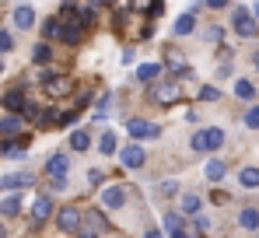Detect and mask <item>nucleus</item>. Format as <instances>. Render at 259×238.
Wrapping results in <instances>:
<instances>
[{"label":"nucleus","instance_id":"nucleus-17","mask_svg":"<svg viewBox=\"0 0 259 238\" xmlns=\"http://www.w3.org/2000/svg\"><path fill=\"white\" fill-rule=\"evenodd\" d=\"M70 147H74V151H88V147H91V133H88V130H74V133H70Z\"/></svg>","mask_w":259,"mask_h":238},{"label":"nucleus","instance_id":"nucleus-3","mask_svg":"<svg viewBox=\"0 0 259 238\" xmlns=\"http://www.w3.org/2000/svg\"><path fill=\"white\" fill-rule=\"evenodd\" d=\"M81 221H84V214H81L77 207H63V210L56 214V228L67 231V235H77V231H81Z\"/></svg>","mask_w":259,"mask_h":238},{"label":"nucleus","instance_id":"nucleus-24","mask_svg":"<svg viewBox=\"0 0 259 238\" xmlns=\"http://www.w3.org/2000/svg\"><path fill=\"white\" fill-rule=\"evenodd\" d=\"M200 207H203V200H200V196H193V193L182 200V210H186V214H193V217L200 214Z\"/></svg>","mask_w":259,"mask_h":238},{"label":"nucleus","instance_id":"nucleus-14","mask_svg":"<svg viewBox=\"0 0 259 238\" xmlns=\"http://www.w3.org/2000/svg\"><path fill=\"white\" fill-rule=\"evenodd\" d=\"M193 28H196V18H193V14H179V21L172 25V35L182 39V35H189Z\"/></svg>","mask_w":259,"mask_h":238},{"label":"nucleus","instance_id":"nucleus-8","mask_svg":"<svg viewBox=\"0 0 259 238\" xmlns=\"http://www.w3.org/2000/svg\"><path fill=\"white\" fill-rule=\"evenodd\" d=\"M67 168H70V158H67V154H53V158L46 161L49 179H67Z\"/></svg>","mask_w":259,"mask_h":238},{"label":"nucleus","instance_id":"nucleus-12","mask_svg":"<svg viewBox=\"0 0 259 238\" xmlns=\"http://www.w3.org/2000/svg\"><path fill=\"white\" fill-rule=\"evenodd\" d=\"M130 7L137 14H147V18H158L161 14V0H130Z\"/></svg>","mask_w":259,"mask_h":238},{"label":"nucleus","instance_id":"nucleus-9","mask_svg":"<svg viewBox=\"0 0 259 238\" xmlns=\"http://www.w3.org/2000/svg\"><path fill=\"white\" fill-rule=\"evenodd\" d=\"M25 105H28L25 91H7V95H4V109H7V112H25Z\"/></svg>","mask_w":259,"mask_h":238},{"label":"nucleus","instance_id":"nucleus-13","mask_svg":"<svg viewBox=\"0 0 259 238\" xmlns=\"http://www.w3.org/2000/svg\"><path fill=\"white\" fill-rule=\"evenodd\" d=\"M158 74H161V63H140V67H137V81H140V84H154Z\"/></svg>","mask_w":259,"mask_h":238},{"label":"nucleus","instance_id":"nucleus-15","mask_svg":"<svg viewBox=\"0 0 259 238\" xmlns=\"http://www.w3.org/2000/svg\"><path fill=\"white\" fill-rule=\"evenodd\" d=\"M49 214H53V200L49 196H35V203H32V217H35V221H46Z\"/></svg>","mask_w":259,"mask_h":238},{"label":"nucleus","instance_id":"nucleus-31","mask_svg":"<svg viewBox=\"0 0 259 238\" xmlns=\"http://www.w3.org/2000/svg\"><path fill=\"white\" fill-rule=\"evenodd\" d=\"M168 63H172L175 70H182V67H186V60H182L179 53H172V49H168Z\"/></svg>","mask_w":259,"mask_h":238},{"label":"nucleus","instance_id":"nucleus-23","mask_svg":"<svg viewBox=\"0 0 259 238\" xmlns=\"http://www.w3.org/2000/svg\"><path fill=\"white\" fill-rule=\"evenodd\" d=\"M18 210H21V200L18 196H7L4 203H0V214H4V217H14Z\"/></svg>","mask_w":259,"mask_h":238},{"label":"nucleus","instance_id":"nucleus-37","mask_svg":"<svg viewBox=\"0 0 259 238\" xmlns=\"http://www.w3.org/2000/svg\"><path fill=\"white\" fill-rule=\"evenodd\" d=\"M144 238H165V235H161V231H147Z\"/></svg>","mask_w":259,"mask_h":238},{"label":"nucleus","instance_id":"nucleus-20","mask_svg":"<svg viewBox=\"0 0 259 238\" xmlns=\"http://www.w3.org/2000/svg\"><path fill=\"white\" fill-rule=\"evenodd\" d=\"M238 221H242V228L256 231V228H259V210H252V207H245V210L238 214Z\"/></svg>","mask_w":259,"mask_h":238},{"label":"nucleus","instance_id":"nucleus-5","mask_svg":"<svg viewBox=\"0 0 259 238\" xmlns=\"http://www.w3.org/2000/svg\"><path fill=\"white\" fill-rule=\"evenodd\" d=\"M46 84V95L49 98H67L70 91H74V77H63V74H53L49 81H42Z\"/></svg>","mask_w":259,"mask_h":238},{"label":"nucleus","instance_id":"nucleus-11","mask_svg":"<svg viewBox=\"0 0 259 238\" xmlns=\"http://www.w3.org/2000/svg\"><path fill=\"white\" fill-rule=\"evenodd\" d=\"M102 203H105V207H112V210H116V207H123V203H126V189H123V186H109V189L102 193Z\"/></svg>","mask_w":259,"mask_h":238},{"label":"nucleus","instance_id":"nucleus-16","mask_svg":"<svg viewBox=\"0 0 259 238\" xmlns=\"http://www.w3.org/2000/svg\"><path fill=\"white\" fill-rule=\"evenodd\" d=\"M14 25H18V28H32V25H35V11H32V7H18V11H14Z\"/></svg>","mask_w":259,"mask_h":238},{"label":"nucleus","instance_id":"nucleus-30","mask_svg":"<svg viewBox=\"0 0 259 238\" xmlns=\"http://www.w3.org/2000/svg\"><path fill=\"white\" fill-rule=\"evenodd\" d=\"M14 49V39H11V32H0V53H11Z\"/></svg>","mask_w":259,"mask_h":238},{"label":"nucleus","instance_id":"nucleus-21","mask_svg":"<svg viewBox=\"0 0 259 238\" xmlns=\"http://www.w3.org/2000/svg\"><path fill=\"white\" fill-rule=\"evenodd\" d=\"M18 130H21V119L18 116H0V133L4 137H14Z\"/></svg>","mask_w":259,"mask_h":238},{"label":"nucleus","instance_id":"nucleus-2","mask_svg":"<svg viewBox=\"0 0 259 238\" xmlns=\"http://www.w3.org/2000/svg\"><path fill=\"white\" fill-rule=\"evenodd\" d=\"M231 25H235V32H238L242 39H256L259 35V21L252 18V11H245V7H235Z\"/></svg>","mask_w":259,"mask_h":238},{"label":"nucleus","instance_id":"nucleus-28","mask_svg":"<svg viewBox=\"0 0 259 238\" xmlns=\"http://www.w3.org/2000/svg\"><path fill=\"white\" fill-rule=\"evenodd\" d=\"M98 147H102V154H112V151H116V133L109 130V133L102 137V144H98Z\"/></svg>","mask_w":259,"mask_h":238},{"label":"nucleus","instance_id":"nucleus-4","mask_svg":"<svg viewBox=\"0 0 259 238\" xmlns=\"http://www.w3.org/2000/svg\"><path fill=\"white\" fill-rule=\"evenodd\" d=\"M175 98H179V84H175V81H158V84H151V102H154V105H172Z\"/></svg>","mask_w":259,"mask_h":238},{"label":"nucleus","instance_id":"nucleus-26","mask_svg":"<svg viewBox=\"0 0 259 238\" xmlns=\"http://www.w3.org/2000/svg\"><path fill=\"white\" fill-rule=\"evenodd\" d=\"M0 151H4V158H21V154H25V140H18V144H4Z\"/></svg>","mask_w":259,"mask_h":238},{"label":"nucleus","instance_id":"nucleus-25","mask_svg":"<svg viewBox=\"0 0 259 238\" xmlns=\"http://www.w3.org/2000/svg\"><path fill=\"white\" fill-rule=\"evenodd\" d=\"M49 56H53V49H49L46 42H39V46L32 49V60H35V63H49Z\"/></svg>","mask_w":259,"mask_h":238},{"label":"nucleus","instance_id":"nucleus-29","mask_svg":"<svg viewBox=\"0 0 259 238\" xmlns=\"http://www.w3.org/2000/svg\"><path fill=\"white\" fill-rule=\"evenodd\" d=\"M245 126H252V130H259V105L245 112Z\"/></svg>","mask_w":259,"mask_h":238},{"label":"nucleus","instance_id":"nucleus-6","mask_svg":"<svg viewBox=\"0 0 259 238\" xmlns=\"http://www.w3.org/2000/svg\"><path fill=\"white\" fill-rule=\"evenodd\" d=\"M130 137L133 140H154V137H161V126H154V123H144V119H130Z\"/></svg>","mask_w":259,"mask_h":238},{"label":"nucleus","instance_id":"nucleus-27","mask_svg":"<svg viewBox=\"0 0 259 238\" xmlns=\"http://www.w3.org/2000/svg\"><path fill=\"white\" fill-rule=\"evenodd\" d=\"M179 228H182V214H165V231H168V235H172V231H179Z\"/></svg>","mask_w":259,"mask_h":238},{"label":"nucleus","instance_id":"nucleus-36","mask_svg":"<svg viewBox=\"0 0 259 238\" xmlns=\"http://www.w3.org/2000/svg\"><path fill=\"white\" fill-rule=\"evenodd\" d=\"M105 4H116V0H91V7H105Z\"/></svg>","mask_w":259,"mask_h":238},{"label":"nucleus","instance_id":"nucleus-34","mask_svg":"<svg viewBox=\"0 0 259 238\" xmlns=\"http://www.w3.org/2000/svg\"><path fill=\"white\" fill-rule=\"evenodd\" d=\"M168 238H196V235H193V231H182V228H179V231H172Z\"/></svg>","mask_w":259,"mask_h":238},{"label":"nucleus","instance_id":"nucleus-1","mask_svg":"<svg viewBox=\"0 0 259 238\" xmlns=\"http://www.w3.org/2000/svg\"><path fill=\"white\" fill-rule=\"evenodd\" d=\"M189 144H193V151H200V154H203V151H217V147L224 144V130H217V126H207V130H196Z\"/></svg>","mask_w":259,"mask_h":238},{"label":"nucleus","instance_id":"nucleus-22","mask_svg":"<svg viewBox=\"0 0 259 238\" xmlns=\"http://www.w3.org/2000/svg\"><path fill=\"white\" fill-rule=\"evenodd\" d=\"M235 95L245 98V102H252V98H256V84H252V81H235Z\"/></svg>","mask_w":259,"mask_h":238},{"label":"nucleus","instance_id":"nucleus-18","mask_svg":"<svg viewBox=\"0 0 259 238\" xmlns=\"http://www.w3.org/2000/svg\"><path fill=\"white\" fill-rule=\"evenodd\" d=\"M238 182H242L245 189H259V168H242V172H238Z\"/></svg>","mask_w":259,"mask_h":238},{"label":"nucleus","instance_id":"nucleus-7","mask_svg":"<svg viewBox=\"0 0 259 238\" xmlns=\"http://www.w3.org/2000/svg\"><path fill=\"white\" fill-rule=\"evenodd\" d=\"M119 158H123V165H126V168H144L147 154H144V147H140V144H130V147H123V151H119Z\"/></svg>","mask_w":259,"mask_h":238},{"label":"nucleus","instance_id":"nucleus-33","mask_svg":"<svg viewBox=\"0 0 259 238\" xmlns=\"http://www.w3.org/2000/svg\"><path fill=\"white\" fill-rule=\"evenodd\" d=\"M25 116H28V119H39V105H32V102H28V105H25Z\"/></svg>","mask_w":259,"mask_h":238},{"label":"nucleus","instance_id":"nucleus-10","mask_svg":"<svg viewBox=\"0 0 259 238\" xmlns=\"http://www.w3.org/2000/svg\"><path fill=\"white\" fill-rule=\"evenodd\" d=\"M25 186H32V175L28 172H18V175H4L0 179V189H25Z\"/></svg>","mask_w":259,"mask_h":238},{"label":"nucleus","instance_id":"nucleus-38","mask_svg":"<svg viewBox=\"0 0 259 238\" xmlns=\"http://www.w3.org/2000/svg\"><path fill=\"white\" fill-rule=\"evenodd\" d=\"M0 238H7V235H4V224H0Z\"/></svg>","mask_w":259,"mask_h":238},{"label":"nucleus","instance_id":"nucleus-39","mask_svg":"<svg viewBox=\"0 0 259 238\" xmlns=\"http://www.w3.org/2000/svg\"><path fill=\"white\" fill-rule=\"evenodd\" d=\"M84 238H95V235H84Z\"/></svg>","mask_w":259,"mask_h":238},{"label":"nucleus","instance_id":"nucleus-32","mask_svg":"<svg viewBox=\"0 0 259 238\" xmlns=\"http://www.w3.org/2000/svg\"><path fill=\"white\" fill-rule=\"evenodd\" d=\"M200 98H203V102H217V91L214 88H200Z\"/></svg>","mask_w":259,"mask_h":238},{"label":"nucleus","instance_id":"nucleus-19","mask_svg":"<svg viewBox=\"0 0 259 238\" xmlns=\"http://www.w3.org/2000/svg\"><path fill=\"white\" fill-rule=\"evenodd\" d=\"M224 175H228V165H224V161H207V179H210V182H221V179H224Z\"/></svg>","mask_w":259,"mask_h":238},{"label":"nucleus","instance_id":"nucleus-35","mask_svg":"<svg viewBox=\"0 0 259 238\" xmlns=\"http://www.w3.org/2000/svg\"><path fill=\"white\" fill-rule=\"evenodd\" d=\"M207 7H228V0H207Z\"/></svg>","mask_w":259,"mask_h":238}]
</instances>
